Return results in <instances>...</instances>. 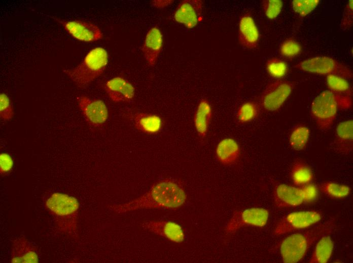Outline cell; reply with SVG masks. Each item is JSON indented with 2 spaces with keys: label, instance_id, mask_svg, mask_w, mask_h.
I'll return each mask as SVG.
<instances>
[{
  "label": "cell",
  "instance_id": "obj_33",
  "mask_svg": "<svg viewBox=\"0 0 353 263\" xmlns=\"http://www.w3.org/2000/svg\"><path fill=\"white\" fill-rule=\"evenodd\" d=\"M14 115L13 106L9 97L5 93L0 94V117L4 121H8Z\"/></svg>",
  "mask_w": 353,
  "mask_h": 263
},
{
  "label": "cell",
  "instance_id": "obj_36",
  "mask_svg": "<svg viewBox=\"0 0 353 263\" xmlns=\"http://www.w3.org/2000/svg\"><path fill=\"white\" fill-rule=\"evenodd\" d=\"M301 189L303 191L304 201L311 202L317 198L318 189L315 185L309 183L303 186Z\"/></svg>",
  "mask_w": 353,
  "mask_h": 263
},
{
  "label": "cell",
  "instance_id": "obj_14",
  "mask_svg": "<svg viewBox=\"0 0 353 263\" xmlns=\"http://www.w3.org/2000/svg\"><path fill=\"white\" fill-rule=\"evenodd\" d=\"M273 200L275 205L280 208L298 206L304 202L301 188L284 184L275 187Z\"/></svg>",
  "mask_w": 353,
  "mask_h": 263
},
{
  "label": "cell",
  "instance_id": "obj_31",
  "mask_svg": "<svg viewBox=\"0 0 353 263\" xmlns=\"http://www.w3.org/2000/svg\"><path fill=\"white\" fill-rule=\"evenodd\" d=\"M302 50L300 43L292 38H287L280 45L279 53L284 57L292 59L299 55Z\"/></svg>",
  "mask_w": 353,
  "mask_h": 263
},
{
  "label": "cell",
  "instance_id": "obj_35",
  "mask_svg": "<svg viewBox=\"0 0 353 263\" xmlns=\"http://www.w3.org/2000/svg\"><path fill=\"white\" fill-rule=\"evenodd\" d=\"M13 160L11 155L7 153L0 154V173L4 176L9 173L13 167Z\"/></svg>",
  "mask_w": 353,
  "mask_h": 263
},
{
  "label": "cell",
  "instance_id": "obj_29",
  "mask_svg": "<svg viewBox=\"0 0 353 263\" xmlns=\"http://www.w3.org/2000/svg\"><path fill=\"white\" fill-rule=\"evenodd\" d=\"M266 68L270 76L276 78L285 76L288 71L287 63L277 57L269 59L266 63Z\"/></svg>",
  "mask_w": 353,
  "mask_h": 263
},
{
  "label": "cell",
  "instance_id": "obj_11",
  "mask_svg": "<svg viewBox=\"0 0 353 263\" xmlns=\"http://www.w3.org/2000/svg\"><path fill=\"white\" fill-rule=\"evenodd\" d=\"M77 101L85 119L90 125L99 127L105 122L108 110L102 100L81 96L77 98Z\"/></svg>",
  "mask_w": 353,
  "mask_h": 263
},
{
  "label": "cell",
  "instance_id": "obj_16",
  "mask_svg": "<svg viewBox=\"0 0 353 263\" xmlns=\"http://www.w3.org/2000/svg\"><path fill=\"white\" fill-rule=\"evenodd\" d=\"M104 90L111 100L115 102H127L131 101L135 95L132 84L121 77H115L108 80L104 85Z\"/></svg>",
  "mask_w": 353,
  "mask_h": 263
},
{
  "label": "cell",
  "instance_id": "obj_13",
  "mask_svg": "<svg viewBox=\"0 0 353 263\" xmlns=\"http://www.w3.org/2000/svg\"><path fill=\"white\" fill-rule=\"evenodd\" d=\"M142 227L156 235L180 243L183 242L185 235L182 227L170 221H149L142 224Z\"/></svg>",
  "mask_w": 353,
  "mask_h": 263
},
{
  "label": "cell",
  "instance_id": "obj_6",
  "mask_svg": "<svg viewBox=\"0 0 353 263\" xmlns=\"http://www.w3.org/2000/svg\"><path fill=\"white\" fill-rule=\"evenodd\" d=\"M299 70L320 75L335 74L347 79L352 78V72L346 65L325 56L311 57L294 66Z\"/></svg>",
  "mask_w": 353,
  "mask_h": 263
},
{
  "label": "cell",
  "instance_id": "obj_9",
  "mask_svg": "<svg viewBox=\"0 0 353 263\" xmlns=\"http://www.w3.org/2000/svg\"><path fill=\"white\" fill-rule=\"evenodd\" d=\"M293 87L288 81L277 79L269 82L260 98L262 107L269 112L279 110L291 94Z\"/></svg>",
  "mask_w": 353,
  "mask_h": 263
},
{
  "label": "cell",
  "instance_id": "obj_30",
  "mask_svg": "<svg viewBox=\"0 0 353 263\" xmlns=\"http://www.w3.org/2000/svg\"><path fill=\"white\" fill-rule=\"evenodd\" d=\"M320 2V0H293V10L301 17H304L312 12Z\"/></svg>",
  "mask_w": 353,
  "mask_h": 263
},
{
  "label": "cell",
  "instance_id": "obj_34",
  "mask_svg": "<svg viewBox=\"0 0 353 263\" xmlns=\"http://www.w3.org/2000/svg\"><path fill=\"white\" fill-rule=\"evenodd\" d=\"M353 1L350 0L346 4L343 17L340 22V28L345 30L349 29L352 26L353 23Z\"/></svg>",
  "mask_w": 353,
  "mask_h": 263
},
{
  "label": "cell",
  "instance_id": "obj_26",
  "mask_svg": "<svg viewBox=\"0 0 353 263\" xmlns=\"http://www.w3.org/2000/svg\"><path fill=\"white\" fill-rule=\"evenodd\" d=\"M329 90L334 93L351 96L352 89L347 79L343 77L330 74L326 76Z\"/></svg>",
  "mask_w": 353,
  "mask_h": 263
},
{
  "label": "cell",
  "instance_id": "obj_25",
  "mask_svg": "<svg viewBox=\"0 0 353 263\" xmlns=\"http://www.w3.org/2000/svg\"><path fill=\"white\" fill-rule=\"evenodd\" d=\"M310 134V129L303 125H299L293 128L289 137V144L294 150H304L308 143Z\"/></svg>",
  "mask_w": 353,
  "mask_h": 263
},
{
  "label": "cell",
  "instance_id": "obj_1",
  "mask_svg": "<svg viewBox=\"0 0 353 263\" xmlns=\"http://www.w3.org/2000/svg\"><path fill=\"white\" fill-rule=\"evenodd\" d=\"M187 195L178 182L165 179L153 184L146 193L122 204L110 206L118 213L142 209H175L185 203Z\"/></svg>",
  "mask_w": 353,
  "mask_h": 263
},
{
  "label": "cell",
  "instance_id": "obj_7",
  "mask_svg": "<svg viewBox=\"0 0 353 263\" xmlns=\"http://www.w3.org/2000/svg\"><path fill=\"white\" fill-rule=\"evenodd\" d=\"M269 216V211L261 207L235 210L226 224L225 234H233L246 226L263 227L266 225Z\"/></svg>",
  "mask_w": 353,
  "mask_h": 263
},
{
  "label": "cell",
  "instance_id": "obj_21",
  "mask_svg": "<svg viewBox=\"0 0 353 263\" xmlns=\"http://www.w3.org/2000/svg\"><path fill=\"white\" fill-rule=\"evenodd\" d=\"M212 116V109L208 100L201 99L197 106L194 118L195 127L201 138H204L208 132Z\"/></svg>",
  "mask_w": 353,
  "mask_h": 263
},
{
  "label": "cell",
  "instance_id": "obj_27",
  "mask_svg": "<svg viewBox=\"0 0 353 263\" xmlns=\"http://www.w3.org/2000/svg\"><path fill=\"white\" fill-rule=\"evenodd\" d=\"M320 189L326 195L338 199L348 196L350 192L348 186L330 181L323 183L320 186Z\"/></svg>",
  "mask_w": 353,
  "mask_h": 263
},
{
  "label": "cell",
  "instance_id": "obj_19",
  "mask_svg": "<svg viewBox=\"0 0 353 263\" xmlns=\"http://www.w3.org/2000/svg\"><path fill=\"white\" fill-rule=\"evenodd\" d=\"M335 151L342 154H350L353 148V121L348 119L337 125L333 143Z\"/></svg>",
  "mask_w": 353,
  "mask_h": 263
},
{
  "label": "cell",
  "instance_id": "obj_3",
  "mask_svg": "<svg viewBox=\"0 0 353 263\" xmlns=\"http://www.w3.org/2000/svg\"><path fill=\"white\" fill-rule=\"evenodd\" d=\"M334 219L331 218L307 230L292 234L282 241L280 253L284 262L296 263L303 259L311 246L332 232Z\"/></svg>",
  "mask_w": 353,
  "mask_h": 263
},
{
  "label": "cell",
  "instance_id": "obj_18",
  "mask_svg": "<svg viewBox=\"0 0 353 263\" xmlns=\"http://www.w3.org/2000/svg\"><path fill=\"white\" fill-rule=\"evenodd\" d=\"M163 35L160 29L154 26L147 32L142 50L144 58L150 66H154L163 47Z\"/></svg>",
  "mask_w": 353,
  "mask_h": 263
},
{
  "label": "cell",
  "instance_id": "obj_8",
  "mask_svg": "<svg viewBox=\"0 0 353 263\" xmlns=\"http://www.w3.org/2000/svg\"><path fill=\"white\" fill-rule=\"evenodd\" d=\"M321 213L316 210L299 211L290 213L276 225L273 234L279 236L309 228L322 219Z\"/></svg>",
  "mask_w": 353,
  "mask_h": 263
},
{
  "label": "cell",
  "instance_id": "obj_20",
  "mask_svg": "<svg viewBox=\"0 0 353 263\" xmlns=\"http://www.w3.org/2000/svg\"><path fill=\"white\" fill-rule=\"evenodd\" d=\"M240 149L238 143L233 139L227 138L221 140L216 149L218 161L224 165L234 164L238 160Z\"/></svg>",
  "mask_w": 353,
  "mask_h": 263
},
{
  "label": "cell",
  "instance_id": "obj_23",
  "mask_svg": "<svg viewBox=\"0 0 353 263\" xmlns=\"http://www.w3.org/2000/svg\"><path fill=\"white\" fill-rule=\"evenodd\" d=\"M316 242L309 262H327L331 258L334 248V243L332 239L329 234H326L320 238Z\"/></svg>",
  "mask_w": 353,
  "mask_h": 263
},
{
  "label": "cell",
  "instance_id": "obj_28",
  "mask_svg": "<svg viewBox=\"0 0 353 263\" xmlns=\"http://www.w3.org/2000/svg\"><path fill=\"white\" fill-rule=\"evenodd\" d=\"M259 109L255 103L249 102L242 104L238 108L236 117L238 121L242 123L253 120L258 114Z\"/></svg>",
  "mask_w": 353,
  "mask_h": 263
},
{
  "label": "cell",
  "instance_id": "obj_32",
  "mask_svg": "<svg viewBox=\"0 0 353 263\" xmlns=\"http://www.w3.org/2000/svg\"><path fill=\"white\" fill-rule=\"evenodd\" d=\"M262 7L266 17L270 19H275L281 11L283 2L281 0H263Z\"/></svg>",
  "mask_w": 353,
  "mask_h": 263
},
{
  "label": "cell",
  "instance_id": "obj_15",
  "mask_svg": "<svg viewBox=\"0 0 353 263\" xmlns=\"http://www.w3.org/2000/svg\"><path fill=\"white\" fill-rule=\"evenodd\" d=\"M238 41L240 45L248 49L256 48L259 44L260 33L253 18L248 13L242 15L238 23Z\"/></svg>",
  "mask_w": 353,
  "mask_h": 263
},
{
  "label": "cell",
  "instance_id": "obj_37",
  "mask_svg": "<svg viewBox=\"0 0 353 263\" xmlns=\"http://www.w3.org/2000/svg\"><path fill=\"white\" fill-rule=\"evenodd\" d=\"M173 1H154L151 3L152 6L157 8H163L170 5Z\"/></svg>",
  "mask_w": 353,
  "mask_h": 263
},
{
  "label": "cell",
  "instance_id": "obj_5",
  "mask_svg": "<svg viewBox=\"0 0 353 263\" xmlns=\"http://www.w3.org/2000/svg\"><path fill=\"white\" fill-rule=\"evenodd\" d=\"M108 63L107 51L96 47L91 50L76 67L64 72L78 87L84 88L103 72Z\"/></svg>",
  "mask_w": 353,
  "mask_h": 263
},
{
  "label": "cell",
  "instance_id": "obj_4",
  "mask_svg": "<svg viewBox=\"0 0 353 263\" xmlns=\"http://www.w3.org/2000/svg\"><path fill=\"white\" fill-rule=\"evenodd\" d=\"M352 104L351 96L326 90L312 101L310 114L320 129L327 130L333 125L338 110H348Z\"/></svg>",
  "mask_w": 353,
  "mask_h": 263
},
{
  "label": "cell",
  "instance_id": "obj_22",
  "mask_svg": "<svg viewBox=\"0 0 353 263\" xmlns=\"http://www.w3.org/2000/svg\"><path fill=\"white\" fill-rule=\"evenodd\" d=\"M133 122L135 127L140 131L154 134L158 133L162 127L161 118L155 114L145 113H136L133 115Z\"/></svg>",
  "mask_w": 353,
  "mask_h": 263
},
{
  "label": "cell",
  "instance_id": "obj_10",
  "mask_svg": "<svg viewBox=\"0 0 353 263\" xmlns=\"http://www.w3.org/2000/svg\"><path fill=\"white\" fill-rule=\"evenodd\" d=\"M53 19L61 24L74 38L84 42H92L102 39L103 34L95 24L82 20H65L56 17Z\"/></svg>",
  "mask_w": 353,
  "mask_h": 263
},
{
  "label": "cell",
  "instance_id": "obj_2",
  "mask_svg": "<svg viewBox=\"0 0 353 263\" xmlns=\"http://www.w3.org/2000/svg\"><path fill=\"white\" fill-rule=\"evenodd\" d=\"M44 205L54 218L59 231L77 239L80 207L78 200L66 194L55 192L46 197Z\"/></svg>",
  "mask_w": 353,
  "mask_h": 263
},
{
  "label": "cell",
  "instance_id": "obj_24",
  "mask_svg": "<svg viewBox=\"0 0 353 263\" xmlns=\"http://www.w3.org/2000/svg\"><path fill=\"white\" fill-rule=\"evenodd\" d=\"M291 177L293 183L296 186H303L310 183L313 179V173L307 164L298 160L292 165Z\"/></svg>",
  "mask_w": 353,
  "mask_h": 263
},
{
  "label": "cell",
  "instance_id": "obj_17",
  "mask_svg": "<svg viewBox=\"0 0 353 263\" xmlns=\"http://www.w3.org/2000/svg\"><path fill=\"white\" fill-rule=\"evenodd\" d=\"M10 262L12 263H37L38 248L25 237L14 239L12 242Z\"/></svg>",
  "mask_w": 353,
  "mask_h": 263
},
{
  "label": "cell",
  "instance_id": "obj_12",
  "mask_svg": "<svg viewBox=\"0 0 353 263\" xmlns=\"http://www.w3.org/2000/svg\"><path fill=\"white\" fill-rule=\"evenodd\" d=\"M203 2L200 0L181 1L174 13V19L188 28L195 27L202 19Z\"/></svg>",
  "mask_w": 353,
  "mask_h": 263
}]
</instances>
